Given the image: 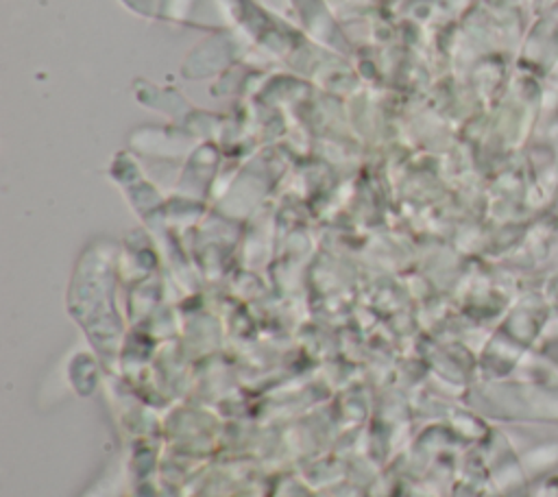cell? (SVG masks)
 <instances>
[{"label": "cell", "mask_w": 558, "mask_h": 497, "mask_svg": "<svg viewBox=\"0 0 558 497\" xmlns=\"http://www.w3.org/2000/svg\"><path fill=\"white\" fill-rule=\"evenodd\" d=\"M549 334H551V336H554V338H558V325H556V327H554V329H551V331H549Z\"/></svg>", "instance_id": "1"}]
</instances>
